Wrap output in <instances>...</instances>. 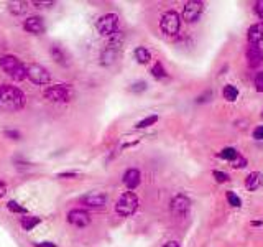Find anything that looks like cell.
Segmentation results:
<instances>
[{"label": "cell", "mask_w": 263, "mask_h": 247, "mask_svg": "<svg viewBox=\"0 0 263 247\" xmlns=\"http://www.w3.org/2000/svg\"><path fill=\"white\" fill-rule=\"evenodd\" d=\"M26 106V94L12 84H0V111L17 112Z\"/></svg>", "instance_id": "cell-1"}, {"label": "cell", "mask_w": 263, "mask_h": 247, "mask_svg": "<svg viewBox=\"0 0 263 247\" xmlns=\"http://www.w3.org/2000/svg\"><path fill=\"white\" fill-rule=\"evenodd\" d=\"M0 68L7 76H10L13 81L20 83L26 79V65L22 63L20 58L15 55H3L0 56Z\"/></svg>", "instance_id": "cell-2"}, {"label": "cell", "mask_w": 263, "mask_h": 247, "mask_svg": "<svg viewBox=\"0 0 263 247\" xmlns=\"http://www.w3.org/2000/svg\"><path fill=\"white\" fill-rule=\"evenodd\" d=\"M124 33L119 31L117 35H114L112 38H109V42L106 45V48L101 51V56H99V63L104 68H109L112 66L114 63L117 61L119 58V53H120V48H122V43H124Z\"/></svg>", "instance_id": "cell-3"}, {"label": "cell", "mask_w": 263, "mask_h": 247, "mask_svg": "<svg viewBox=\"0 0 263 247\" xmlns=\"http://www.w3.org/2000/svg\"><path fill=\"white\" fill-rule=\"evenodd\" d=\"M96 28L97 33L104 38H112L114 35H117L120 31V20L119 15L114 12L104 13V15L99 17V20L96 22Z\"/></svg>", "instance_id": "cell-4"}, {"label": "cell", "mask_w": 263, "mask_h": 247, "mask_svg": "<svg viewBox=\"0 0 263 247\" xmlns=\"http://www.w3.org/2000/svg\"><path fill=\"white\" fill-rule=\"evenodd\" d=\"M140 206L138 196L133 191H124L115 203V213L122 218H130L137 213Z\"/></svg>", "instance_id": "cell-5"}, {"label": "cell", "mask_w": 263, "mask_h": 247, "mask_svg": "<svg viewBox=\"0 0 263 247\" xmlns=\"http://www.w3.org/2000/svg\"><path fill=\"white\" fill-rule=\"evenodd\" d=\"M43 96L51 102L58 104H66L72 99V88L69 84H53L43 91Z\"/></svg>", "instance_id": "cell-6"}, {"label": "cell", "mask_w": 263, "mask_h": 247, "mask_svg": "<svg viewBox=\"0 0 263 247\" xmlns=\"http://www.w3.org/2000/svg\"><path fill=\"white\" fill-rule=\"evenodd\" d=\"M160 30L168 37H175L181 30V17L178 12L168 10L161 15L160 19Z\"/></svg>", "instance_id": "cell-7"}, {"label": "cell", "mask_w": 263, "mask_h": 247, "mask_svg": "<svg viewBox=\"0 0 263 247\" xmlns=\"http://www.w3.org/2000/svg\"><path fill=\"white\" fill-rule=\"evenodd\" d=\"M26 78L33 84L44 86V84H48L49 81H51V74H49V71L44 68L43 65L31 63V65H26Z\"/></svg>", "instance_id": "cell-8"}, {"label": "cell", "mask_w": 263, "mask_h": 247, "mask_svg": "<svg viewBox=\"0 0 263 247\" xmlns=\"http://www.w3.org/2000/svg\"><path fill=\"white\" fill-rule=\"evenodd\" d=\"M204 12V3L199 0H189L183 5V12H181V20L188 22V23H194L201 19Z\"/></svg>", "instance_id": "cell-9"}, {"label": "cell", "mask_w": 263, "mask_h": 247, "mask_svg": "<svg viewBox=\"0 0 263 247\" xmlns=\"http://www.w3.org/2000/svg\"><path fill=\"white\" fill-rule=\"evenodd\" d=\"M79 203L84 206V208L89 209H99L104 208L107 204V195L102 191H90L88 195H84L79 200Z\"/></svg>", "instance_id": "cell-10"}, {"label": "cell", "mask_w": 263, "mask_h": 247, "mask_svg": "<svg viewBox=\"0 0 263 247\" xmlns=\"http://www.w3.org/2000/svg\"><path fill=\"white\" fill-rule=\"evenodd\" d=\"M170 209L175 216L183 218L189 213V209H191V200L186 195H183V193H179V195L173 196V200L170 201Z\"/></svg>", "instance_id": "cell-11"}, {"label": "cell", "mask_w": 263, "mask_h": 247, "mask_svg": "<svg viewBox=\"0 0 263 247\" xmlns=\"http://www.w3.org/2000/svg\"><path fill=\"white\" fill-rule=\"evenodd\" d=\"M92 218H90L89 211L84 208H74L67 213V223L74 227H88Z\"/></svg>", "instance_id": "cell-12"}, {"label": "cell", "mask_w": 263, "mask_h": 247, "mask_svg": "<svg viewBox=\"0 0 263 247\" xmlns=\"http://www.w3.org/2000/svg\"><path fill=\"white\" fill-rule=\"evenodd\" d=\"M23 30L31 35H43L46 31V23H44L43 17L31 15L23 20Z\"/></svg>", "instance_id": "cell-13"}, {"label": "cell", "mask_w": 263, "mask_h": 247, "mask_svg": "<svg viewBox=\"0 0 263 247\" xmlns=\"http://www.w3.org/2000/svg\"><path fill=\"white\" fill-rule=\"evenodd\" d=\"M122 181H124V185L127 186L129 191L135 190V188H138L140 183H142V172H140L138 168L125 170L124 177H122Z\"/></svg>", "instance_id": "cell-14"}, {"label": "cell", "mask_w": 263, "mask_h": 247, "mask_svg": "<svg viewBox=\"0 0 263 247\" xmlns=\"http://www.w3.org/2000/svg\"><path fill=\"white\" fill-rule=\"evenodd\" d=\"M247 63L250 68H258L263 63V51L258 45H250L247 48Z\"/></svg>", "instance_id": "cell-15"}, {"label": "cell", "mask_w": 263, "mask_h": 247, "mask_svg": "<svg viewBox=\"0 0 263 247\" xmlns=\"http://www.w3.org/2000/svg\"><path fill=\"white\" fill-rule=\"evenodd\" d=\"M49 55H51L53 61L56 65L61 66H69V55L66 53V49L61 46V45H51L49 48Z\"/></svg>", "instance_id": "cell-16"}, {"label": "cell", "mask_w": 263, "mask_h": 247, "mask_svg": "<svg viewBox=\"0 0 263 247\" xmlns=\"http://www.w3.org/2000/svg\"><path fill=\"white\" fill-rule=\"evenodd\" d=\"M247 38L250 45H258L263 40V23L252 25L247 31Z\"/></svg>", "instance_id": "cell-17"}, {"label": "cell", "mask_w": 263, "mask_h": 247, "mask_svg": "<svg viewBox=\"0 0 263 247\" xmlns=\"http://www.w3.org/2000/svg\"><path fill=\"white\" fill-rule=\"evenodd\" d=\"M263 185V175L260 172H252L248 173V177L245 178V188L250 191L258 190Z\"/></svg>", "instance_id": "cell-18"}, {"label": "cell", "mask_w": 263, "mask_h": 247, "mask_svg": "<svg viewBox=\"0 0 263 247\" xmlns=\"http://www.w3.org/2000/svg\"><path fill=\"white\" fill-rule=\"evenodd\" d=\"M133 58L138 65H148L152 61V53H150L148 48L145 46H137L133 49Z\"/></svg>", "instance_id": "cell-19"}, {"label": "cell", "mask_w": 263, "mask_h": 247, "mask_svg": "<svg viewBox=\"0 0 263 247\" xmlns=\"http://www.w3.org/2000/svg\"><path fill=\"white\" fill-rule=\"evenodd\" d=\"M28 3L26 2H22V0H15V2H8L7 3V7H8V12L12 13V15H15V17H22V15H25L26 10H28Z\"/></svg>", "instance_id": "cell-20"}, {"label": "cell", "mask_w": 263, "mask_h": 247, "mask_svg": "<svg viewBox=\"0 0 263 247\" xmlns=\"http://www.w3.org/2000/svg\"><path fill=\"white\" fill-rule=\"evenodd\" d=\"M40 223H42V218L38 216H28V214H25V216L20 218V226L23 227L25 231H31V229H35Z\"/></svg>", "instance_id": "cell-21"}, {"label": "cell", "mask_w": 263, "mask_h": 247, "mask_svg": "<svg viewBox=\"0 0 263 247\" xmlns=\"http://www.w3.org/2000/svg\"><path fill=\"white\" fill-rule=\"evenodd\" d=\"M240 154L235 148H232V147H227V148H224V150H220L219 154H217V157L219 158H222V160H229V161H232V160H235L237 158Z\"/></svg>", "instance_id": "cell-22"}, {"label": "cell", "mask_w": 263, "mask_h": 247, "mask_svg": "<svg viewBox=\"0 0 263 247\" xmlns=\"http://www.w3.org/2000/svg\"><path fill=\"white\" fill-rule=\"evenodd\" d=\"M152 76L155 79H165L168 76V71L165 69V66H163L160 61H156L155 65H153V68H152Z\"/></svg>", "instance_id": "cell-23"}, {"label": "cell", "mask_w": 263, "mask_h": 247, "mask_svg": "<svg viewBox=\"0 0 263 247\" xmlns=\"http://www.w3.org/2000/svg\"><path fill=\"white\" fill-rule=\"evenodd\" d=\"M156 122H158V115L153 114V115H148V117H145L142 120H138V122L135 124V129H147V127L155 125Z\"/></svg>", "instance_id": "cell-24"}, {"label": "cell", "mask_w": 263, "mask_h": 247, "mask_svg": "<svg viewBox=\"0 0 263 247\" xmlns=\"http://www.w3.org/2000/svg\"><path fill=\"white\" fill-rule=\"evenodd\" d=\"M222 96H224V99H227V101L232 102L239 97V89L232 86V84H227V86L224 88V91H222Z\"/></svg>", "instance_id": "cell-25"}, {"label": "cell", "mask_w": 263, "mask_h": 247, "mask_svg": "<svg viewBox=\"0 0 263 247\" xmlns=\"http://www.w3.org/2000/svg\"><path fill=\"white\" fill-rule=\"evenodd\" d=\"M7 208H8V211H12V213H15V214H20V216H22V214H23V216H25V214L28 213V209H26L25 206H22L20 203H17L15 200H10V201H8V203H7Z\"/></svg>", "instance_id": "cell-26"}, {"label": "cell", "mask_w": 263, "mask_h": 247, "mask_svg": "<svg viewBox=\"0 0 263 247\" xmlns=\"http://www.w3.org/2000/svg\"><path fill=\"white\" fill-rule=\"evenodd\" d=\"M147 88H148V84L145 83V81H135V83H132L129 86V91L132 94H142L147 91Z\"/></svg>", "instance_id": "cell-27"}, {"label": "cell", "mask_w": 263, "mask_h": 247, "mask_svg": "<svg viewBox=\"0 0 263 247\" xmlns=\"http://www.w3.org/2000/svg\"><path fill=\"white\" fill-rule=\"evenodd\" d=\"M3 135H5L7 138H10V140H20L22 132L17 129H7V130H3Z\"/></svg>", "instance_id": "cell-28"}, {"label": "cell", "mask_w": 263, "mask_h": 247, "mask_svg": "<svg viewBox=\"0 0 263 247\" xmlns=\"http://www.w3.org/2000/svg\"><path fill=\"white\" fill-rule=\"evenodd\" d=\"M227 201H229V204L230 206H234V208H239L240 204H242V201H240V198L235 195V193H232V191H227Z\"/></svg>", "instance_id": "cell-29"}, {"label": "cell", "mask_w": 263, "mask_h": 247, "mask_svg": "<svg viewBox=\"0 0 263 247\" xmlns=\"http://www.w3.org/2000/svg\"><path fill=\"white\" fill-rule=\"evenodd\" d=\"M54 3L56 2H53V0H35L33 5L38 7V8H51Z\"/></svg>", "instance_id": "cell-30"}, {"label": "cell", "mask_w": 263, "mask_h": 247, "mask_svg": "<svg viewBox=\"0 0 263 247\" xmlns=\"http://www.w3.org/2000/svg\"><path fill=\"white\" fill-rule=\"evenodd\" d=\"M58 178H63V180H72V178H78L79 173L78 172H61L56 175Z\"/></svg>", "instance_id": "cell-31"}, {"label": "cell", "mask_w": 263, "mask_h": 247, "mask_svg": "<svg viewBox=\"0 0 263 247\" xmlns=\"http://www.w3.org/2000/svg\"><path fill=\"white\" fill-rule=\"evenodd\" d=\"M245 165H247V160L243 158V157H240V155L235 160H232V167L234 168H243Z\"/></svg>", "instance_id": "cell-32"}, {"label": "cell", "mask_w": 263, "mask_h": 247, "mask_svg": "<svg viewBox=\"0 0 263 247\" xmlns=\"http://www.w3.org/2000/svg\"><path fill=\"white\" fill-rule=\"evenodd\" d=\"M212 175H214V178H216L219 183H225V181L229 180V175L224 173V172H217V170H216V172H212Z\"/></svg>", "instance_id": "cell-33"}, {"label": "cell", "mask_w": 263, "mask_h": 247, "mask_svg": "<svg viewBox=\"0 0 263 247\" xmlns=\"http://www.w3.org/2000/svg\"><path fill=\"white\" fill-rule=\"evenodd\" d=\"M255 88L258 92H263V71L255 76Z\"/></svg>", "instance_id": "cell-34"}, {"label": "cell", "mask_w": 263, "mask_h": 247, "mask_svg": "<svg viewBox=\"0 0 263 247\" xmlns=\"http://www.w3.org/2000/svg\"><path fill=\"white\" fill-rule=\"evenodd\" d=\"M253 138H257V140H263V125H258V127L253 130Z\"/></svg>", "instance_id": "cell-35"}, {"label": "cell", "mask_w": 263, "mask_h": 247, "mask_svg": "<svg viewBox=\"0 0 263 247\" xmlns=\"http://www.w3.org/2000/svg\"><path fill=\"white\" fill-rule=\"evenodd\" d=\"M33 247H58L51 241H43V242H33Z\"/></svg>", "instance_id": "cell-36"}, {"label": "cell", "mask_w": 263, "mask_h": 247, "mask_svg": "<svg viewBox=\"0 0 263 247\" xmlns=\"http://www.w3.org/2000/svg\"><path fill=\"white\" fill-rule=\"evenodd\" d=\"M255 13L263 20V0H260V2L255 3Z\"/></svg>", "instance_id": "cell-37"}, {"label": "cell", "mask_w": 263, "mask_h": 247, "mask_svg": "<svg viewBox=\"0 0 263 247\" xmlns=\"http://www.w3.org/2000/svg\"><path fill=\"white\" fill-rule=\"evenodd\" d=\"M7 191H8V188H7V185L3 181H0V198H3L7 195Z\"/></svg>", "instance_id": "cell-38"}, {"label": "cell", "mask_w": 263, "mask_h": 247, "mask_svg": "<svg viewBox=\"0 0 263 247\" xmlns=\"http://www.w3.org/2000/svg\"><path fill=\"white\" fill-rule=\"evenodd\" d=\"M7 49V43L3 38H0V56H3V51Z\"/></svg>", "instance_id": "cell-39"}, {"label": "cell", "mask_w": 263, "mask_h": 247, "mask_svg": "<svg viewBox=\"0 0 263 247\" xmlns=\"http://www.w3.org/2000/svg\"><path fill=\"white\" fill-rule=\"evenodd\" d=\"M163 247H181V246H179V242H176V241H168L166 244H163Z\"/></svg>", "instance_id": "cell-40"}]
</instances>
